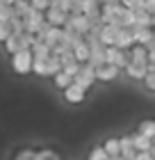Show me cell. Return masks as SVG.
Masks as SVG:
<instances>
[{"label": "cell", "mask_w": 155, "mask_h": 160, "mask_svg": "<svg viewBox=\"0 0 155 160\" xmlns=\"http://www.w3.org/2000/svg\"><path fill=\"white\" fill-rule=\"evenodd\" d=\"M32 62H34V55H32L30 48H23V50H18V53L12 55V69L16 71L18 76L30 73L32 71Z\"/></svg>", "instance_id": "1"}, {"label": "cell", "mask_w": 155, "mask_h": 160, "mask_svg": "<svg viewBox=\"0 0 155 160\" xmlns=\"http://www.w3.org/2000/svg\"><path fill=\"white\" fill-rule=\"evenodd\" d=\"M64 30L78 32V34H82V37H85V34L91 30V23H89V18H87L85 14H69V21H66Z\"/></svg>", "instance_id": "2"}, {"label": "cell", "mask_w": 155, "mask_h": 160, "mask_svg": "<svg viewBox=\"0 0 155 160\" xmlns=\"http://www.w3.org/2000/svg\"><path fill=\"white\" fill-rule=\"evenodd\" d=\"M73 82H78L80 87H85V89H91L94 82H96V67L94 64H80V71L75 73V78H73Z\"/></svg>", "instance_id": "3"}, {"label": "cell", "mask_w": 155, "mask_h": 160, "mask_svg": "<svg viewBox=\"0 0 155 160\" xmlns=\"http://www.w3.org/2000/svg\"><path fill=\"white\" fill-rule=\"evenodd\" d=\"M105 62L114 64V67H119L121 71L125 69V64H128V50L123 48H116V46H105Z\"/></svg>", "instance_id": "4"}, {"label": "cell", "mask_w": 155, "mask_h": 160, "mask_svg": "<svg viewBox=\"0 0 155 160\" xmlns=\"http://www.w3.org/2000/svg\"><path fill=\"white\" fill-rule=\"evenodd\" d=\"M87 92H89V89L80 87L78 82H71L62 94H64V101H66V103H71V105H80V103H85V101H87Z\"/></svg>", "instance_id": "5"}, {"label": "cell", "mask_w": 155, "mask_h": 160, "mask_svg": "<svg viewBox=\"0 0 155 160\" xmlns=\"http://www.w3.org/2000/svg\"><path fill=\"white\" fill-rule=\"evenodd\" d=\"M43 23H46V12H39V9H32V12L23 18L25 32H30V34H36V32L41 30Z\"/></svg>", "instance_id": "6"}, {"label": "cell", "mask_w": 155, "mask_h": 160, "mask_svg": "<svg viewBox=\"0 0 155 160\" xmlns=\"http://www.w3.org/2000/svg\"><path fill=\"white\" fill-rule=\"evenodd\" d=\"M121 73L119 67H114V64L109 62H103L96 67V82H112V80H116Z\"/></svg>", "instance_id": "7"}, {"label": "cell", "mask_w": 155, "mask_h": 160, "mask_svg": "<svg viewBox=\"0 0 155 160\" xmlns=\"http://www.w3.org/2000/svg\"><path fill=\"white\" fill-rule=\"evenodd\" d=\"M46 21L53 28H64L66 21H69V14H66L64 9H60L57 5H50L48 9H46Z\"/></svg>", "instance_id": "8"}, {"label": "cell", "mask_w": 155, "mask_h": 160, "mask_svg": "<svg viewBox=\"0 0 155 160\" xmlns=\"http://www.w3.org/2000/svg\"><path fill=\"white\" fill-rule=\"evenodd\" d=\"M128 60L132 64H142V67H148V48L146 46H139L135 43L130 50H128Z\"/></svg>", "instance_id": "9"}, {"label": "cell", "mask_w": 155, "mask_h": 160, "mask_svg": "<svg viewBox=\"0 0 155 160\" xmlns=\"http://www.w3.org/2000/svg\"><path fill=\"white\" fill-rule=\"evenodd\" d=\"M71 50H73V55H75V60L80 62V64H87L89 62V43L85 41V37L82 39H78V41H73L71 43Z\"/></svg>", "instance_id": "10"}, {"label": "cell", "mask_w": 155, "mask_h": 160, "mask_svg": "<svg viewBox=\"0 0 155 160\" xmlns=\"http://www.w3.org/2000/svg\"><path fill=\"white\" fill-rule=\"evenodd\" d=\"M116 48H123V50H130L135 46V34H132V28H121L119 34H116V41H114Z\"/></svg>", "instance_id": "11"}, {"label": "cell", "mask_w": 155, "mask_h": 160, "mask_svg": "<svg viewBox=\"0 0 155 160\" xmlns=\"http://www.w3.org/2000/svg\"><path fill=\"white\" fill-rule=\"evenodd\" d=\"M132 34H135V43L139 46H153L155 39H153V28H132Z\"/></svg>", "instance_id": "12"}, {"label": "cell", "mask_w": 155, "mask_h": 160, "mask_svg": "<svg viewBox=\"0 0 155 160\" xmlns=\"http://www.w3.org/2000/svg\"><path fill=\"white\" fill-rule=\"evenodd\" d=\"M125 76H128L130 80H137V82H144V78H146V73H148V67H142V64H132V62H128L125 64Z\"/></svg>", "instance_id": "13"}, {"label": "cell", "mask_w": 155, "mask_h": 160, "mask_svg": "<svg viewBox=\"0 0 155 160\" xmlns=\"http://www.w3.org/2000/svg\"><path fill=\"white\" fill-rule=\"evenodd\" d=\"M119 30H121V28H116V25H103L100 28V43H103V46H114Z\"/></svg>", "instance_id": "14"}, {"label": "cell", "mask_w": 155, "mask_h": 160, "mask_svg": "<svg viewBox=\"0 0 155 160\" xmlns=\"http://www.w3.org/2000/svg\"><path fill=\"white\" fill-rule=\"evenodd\" d=\"M103 149L107 151V156L109 158H119L121 156V142H119V137H107L105 142H103Z\"/></svg>", "instance_id": "15"}, {"label": "cell", "mask_w": 155, "mask_h": 160, "mask_svg": "<svg viewBox=\"0 0 155 160\" xmlns=\"http://www.w3.org/2000/svg\"><path fill=\"white\" fill-rule=\"evenodd\" d=\"M137 133L153 140V137H155V119H142L137 123Z\"/></svg>", "instance_id": "16"}, {"label": "cell", "mask_w": 155, "mask_h": 160, "mask_svg": "<svg viewBox=\"0 0 155 160\" xmlns=\"http://www.w3.org/2000/svg\"><path fill=\"white\" fill-rule=\"evenodd\" d=\"M132 144H135L137 151H151L153 149V140H151V137L139 135V133H132Z\"/></svg>", "instance_id": "17"}, {"label": "cell", "mask_w": 155, "mask_h": 160, "mask_svg": "<svg viewBox=\"0 0 155 160\" xmlns=\"http://www.w3.org/2000/svg\"><path fill=\"white\" fill-rule=\"evenodd\" d=\"M53 82H55L57 89H62V92H64L66 87H69V85L73 82V76H69V73H66V71L62 69L60 73H55V76H53Z\"/></svg>", "instance_id": "18"}, {"label": "cell", "mask_w": 155, "mask_h": 160, "mask_svg": "<svg viewBox=\"0 0 155 160\" xmlns=\"http://www.w3.org/2000/svg\"><path fill=\"white\" fill-rule=\"evenodd\" d=\"M30 12H32L30 0H18V2H14V14H16L18 18H25Z\"/></svg>", "instance_id": "19"}, {"label": "cell", "mask_w": 155, "mask_h": 160, "mask_svg": "<svg viewBox=\"0 0 155 160\" xmlns=\"http://www.w3.org/2000/svg\"><path fill=\"white\" fill-rule=\"evenodd\" d=\"M32 71L36 76H41V78H48V57H43V60H36V57H34Z\"/></svg>", "instance_id": "20"}, {"label": "cell", "mask_w": 155, "mask_h": 160, "mask_svg": "<svg viewBox=\"0 0 155 160\" xmlns=\"http://www.w3.org/2000/svg\"><path fill=\"white\" fill-rule=\"evenodd\" d=\"M5 50H7V53H18V50H23V46H21V37H18V34H12V37L9 39H7L5 41Z\"/></svg>", "instance_id": "21"}, {"label": "cell", "mask_w": 155, "mask_h": 160, "mask_svg": "<svg viewBox=\"0 0 155 160\" xmlns=\"http://www.w3.org/2000/svg\"><path fill=\"white\" fill-rule=\"evenodd\" d=\"M7 25H9V30H12V34H23L25 32V25H23V18H18L16 14L7 21Z\"/></svg>", "instance_id": "22"}, {"label": "cell", "mask_w": 155, "mask_h": 160, "mask_svg": "<svg viewBox=\"0 0 155 160\" xmlns=\"http://www.w3.org/2000/svg\"><path fill=\"white\" fill-rule=\"evenodd\" d=\"M60 71H62L60 57H57V55H50V57H48V78H53L55 73H60Z\"/></svg>", "instance_id": "23"}, {"label": "cell", "mask_w": 155, "mask_h": 160, "mask_svg": "<svg viewBox=\"0 0 155 160\" xmlns=\"http://www.w3.org/2000/svg\"><path fill=\"white\" fill-rule=\"evenodd\" d=\"M87 160H112V158L107 156V151L103 149V144H100V147H94V149L89 151V156H87Z\"/></svg>", "instance_id": "24"}, {"label": "cell", "mask_w": 155, "mask_h": 160, "mask_svg": "<svg viewBox=\"0 0 155 160\" xmlns=\"http://www.w3.org/2000/svg\"><path fill=\"white\" fill-rule=\"evenodd\" d=\"M12 16H14V5H7V2H2V0H0V21H2V23H7Z\"/></svg>", "instance_id": "25"}, {"label": "cell", "mask_w": 155, "mask_h": 160, "mask_svg": "<svg viewBox=\"0 0 155 160\" xmlns=\"http://www.w3.org/2000/svg\"><path fill=\"white\" fill-rule=\"evenodd\" d=\"M36 160H62V158L50 149H41V151H36Z\"/></svg>", "instance_id": "26"}, {"label": "cell", "mask_w": 155, "mask_h": 160, "mask_svg": "<svg viewBox=\"0 0 155 160\" xmlns=\"http://www.w3.org/2000/svg\"><path fill=\"white\" fill-rule=\"evenodd\" d=\"M80 7H82V14L91 12V9H96V7H100V0H80Z\"/></svg>", "instance_id": "27"}, {"label": "cell", "mask_w": 155, "mask_h": 160, "mask_svg": "<svg viewBox=\"0 0 155 160\" xmlns=\"http://www.w3.org/2000/svg\"><path fill=\"white\" fill-rule=\"evenodd\" d=\"M144 87H146L148 92L155 94V71H148V73H146V78H144Z\"/></svg>", "instance_id": "28"}, {"label": "cell", "mask_w": 155, "mask_h": 160, "mask_svg": "<svg viewBox=\"0 0 155 160\" xmlns=\"http://www.w3.org/2000/svg\"><path fill=\"white\" fill-rule=\"evenodd\" d=\"M14 160H36V151H32V149H23V151H18V156L14 158Z\"/></svg>", "instance_id": "29"}, {"label": "cell", "mask_w": 155, "mask_h": 160, "mask_svg": "<svg viewBox=\"0 0 155 160\" xmlns=\"http://www.w3.org/2000/svg\"><path fill=\"white\" fill-rule=\"evenodd\" d=\"M9 37H12V30H9V25L0 21V43H5V41L9 39Z\"/></svg>", "instance_id": "30"}, {"label": "cell", "mask_w": 155, "mask_h": 160, "mask_svg": "<svg viewBox=\"0 0 155 160\" xmlns=\"http://www.w3.org/2000/svg\"><path fill=\"white\" fill-rule=\"evenodd\" d=\"M30 5H32V9H39V12H46L48 7H50V0H30Z\"/></svg>", "instance_id": "31"}, {"label": "cell", "mask_w": 155, "mask_h": 160, "mask_svg": "<svg viewBox=\"0 0 155 160\" xmlns=\"http://www.w3.org/2000/svg\"><path fill=\"white\" fill-rule=\"evenodd\" d=\"M121 5L128 9H139V7H144V0H121Z\"/></svg>", "instance_id": "32"}, {"label": "cell", "mask_w": 155, "mask_h": 160, "mask_svg": "<svg viewBox=\"0 0 155 160\" xmlns=\"http://www.w3.org/2000/svg\"><path fill=\"white\" fill-rule=\"evenodd\" d=\"M64 71H66L69 76H73V78H75V73L80 71V62H71V64H66V67H64Z\"/></svg>", "instance_id": "33"}, {"label": "cell", "mask_w": 155, "mask_h": 160, "mask_svg": "<svg viewBox=\"0 0 155 160\" xmlns=\"http://www.w3.org/2000/svg\"><path fill=\"white\" fill-rule=\"evenodd\" d=\"M148 71H155V43L148 46Z\"/></svg>", "instance_id": "34"}, {"label": "cell", "mask_w": 155, "mask_h": 160, "mask_svg": "<svg viewBox=\"0 0 155 160\" xmlns=\"http://www.w3.org/2000/svg\"><path fill=\"white\" fill-rule=\"evenodd\" d=\"M135 160H153V156H151V151H137Z\"/></svg>", "instance_id": "35"}, {"label": "cell", "mask_w": 155, "mask_h": 160, "mask_svg": "<svg viewBox=\"0 0 155 160\" xmlns=\"http://www.w3.org/2000/svg\"><path fill=\"white\" fill-rule=\"evenodd\" d=\"M144 7H146V9H148L153 16H155V0H144Z\"/></svg>", "instance_id": "36"}, {"label": "cell", "mask_w": 155, "mask_h": 160, "mask_svg": "<svg viewBox=\"0 0 155 160\" xmlns=\"http://www.w3.org/2000/svg\"><path fill=\"white\" fill-rule=\"evenodd\" d=\"M151 156H153V160H155V144H153V149H151Z\"/></svg>", "instance_id": "37"}, {"label": "cell", "mask_w": 155, "mask_h": 160, "mask_svg": "<svg viewBox=\"0 0 155 160\" xmlns=\"http://www.w3.org/2000/svg\"><path fill=\"white\" fill-rule=\"evenodd\" d=\"M153 39H155V23H153Z\"/></svg>", "instance_id": "38"}, {"label": "cell", "mask_w": 155, "mask_h": 160, "mask_svg": "<svg viewBox=\"0 0 155 160\" xmlns=\"http://www.w3.org/2000/svg\"><path fill=\"white\" fill-rule=\"evenodd\" d=\"M55 2H60V0H50V5H55Z\"/></svg>", "instance_id": "39"}, {"label": "cell", "mask_w": 155, "mask_h": 160, "mask_svg": "<svg viewBox=\"0 0 155 160\" xmlns=\"http://www.w3.org/2000/svg\"><path fill=\"white\" fill-rule=\"evenodd\" d=\"M153 144H155V137H153Z\"/></svg>", "instance_id": "40"}, {"label": "cell", "mask_w": 155, "mask_h": 160, "mask_svg": "<svg viewBox=\"0 0 155 160\" xmlns=\"http://www.w3.org/2000/svg\"><path fill=\"white\" fill-rule=\"evenodd\" d=\"M14 2H18V0H14Z\"/></svg>", "instance_id": "41"}]
</instances>
